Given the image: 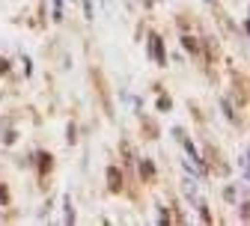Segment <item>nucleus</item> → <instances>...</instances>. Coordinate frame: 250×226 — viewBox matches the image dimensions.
Returning a JSON list of instances; mask_svg holds the SVG:
<instances>
[{"label":"nucleus","instance_id":"1","mask_svg":"<svg viewBox=\"0 0 250 226\" xmlns=\"http://www.w3.org/2000/svg\"><path fill=\"white\" fill-rule=\"evenodd\" d=\"M107 187H110V190H119V187H122V176H119L116 167H107Z\"/></svg>","mask_w":250,"mask_h":226},{"label":"nucleus","instance_id":"2","mask_svg":"<svg viewBox=\"0 0 250 226\" xmlns=\"http://www.w3.org/2000/svg\"><path fill=\"white\" fill-rule=\"evenodd\" d=\"M152 54H155V60H158L161 66L167 62V57H164V45H161V39H158V36H152Z\"/></svg>","mask_w":250,"mask_h":226},{"label":"nucleus","instance_id":"3","mask_svg":"<svg viewBox=\"0 0 250 226\" xmlns=\"http://www.w3.org/2000/svg\"><path fill=\"white\" fill-rule=\"evenodd\" d=\"M182 45H185V51H191V54L197 51V39H191V36H185V39H182Z\"/></svg>","mask_w":250,"mask_h":226},{"label":"nucleus","instance_id":"4","mask_svg":"<svg viewBox=\"0 0 250 226\" xmlns=\"http://www.w3.org/2000/svg\"><path fill=\"white\" fill-rule=\"evenodd\" d=\"M83 12H86V18H89V21L96 18V12H92V0H83Z\"/></svg>","mask_w":250,"mask_h":226},{"label":"nucleus","instance_id":"5","mask_svg":"<svg viewBox=\"0 0 250 226\" xmlns=\"http://www.w3.org/2000/svg\"><path fill=\"white\" fill-rule=\"evenodd\" d=\"M75 220V211H72V200H66V223Z\"/></svg>","mask_w":250,"mask_h":226},{"label":"nucleus","instance_id":"6","mask_svg":"<svg viewBox=\"0 0 250 226\" xmlns=\"http://www.w3.org/2000/svg\"><path fill=\"white\" fill-rule=\"evenodd\" d=\"M221 104H224V113L229 116V122H235V113H232V107H229V102H221Z\"/></svg>","mask_w":250,"mask_h":226},{"label":"nucleus","instance_id":"7","mask_svg":"<svg viewBox=\"0 0 250 226\" xmlns=\"http://www.w3.org/2000/svg\"><path fill=\"white\" fill-rule=\"evenodd\" d=\"M158 223L164 226V223H170V211L167 208H161V214H158Z\"/></svg>","mask_w":250,"mask_h":226},{"label":"nucleus","instance_id":"8","mask_svg":"<svg viewBox=\"0 0 250 226\" xmlns=\"http://www.w3.org/2000/svg\"><path fill=\"white\" fill-rule=\"evenodd\" d=\"M158 107L161 110H170V99H158Z\"/></svg>","mask_w":250,"mask_h":226}]
</instances>
